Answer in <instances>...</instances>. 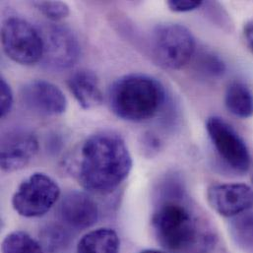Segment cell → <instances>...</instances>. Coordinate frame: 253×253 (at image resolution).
I'll list each match as a JSON object with an SVG mask.
<instances>
[{"mask_svg": "<svg viewBox=\"0 0 253 253\" xmlns=\"http://www.w3.org/2000/svg\"><path fill=\"white\" fill-rule=\"evenodd\" d=\"M34 6L53 22L65 19L70 13L69 6L63 1H36Z\"/></svg>", "mask_w": 253, "mask_h": 253, "instance_id": "d6986e66", "label": "cell"}, {"mask_svg": "<svg viewBox=\"0 0 253 253\" xmlns=\"http://www.w3.org/2000/svg\"><path fill=\"white\" fill-rule=\"evenodd\" d=\"M141 253H162V252H158V251H144Z\"/></svg>", "mask_w": 253, "mask_h": 253, "instance_id": "cb8c5ba5", "label": "cell"}, {"mask_svg": "<svg viewBox=\"0 0 253 253\" xmlns=\"http://www.w3.org/2000/svg\"><path fill=\"white\" fill-rule=\"evenodd\" d=\"M1 40L6 55L22 65L42 61L43 42L39 29L20 17L7 18L2 25Z\"/></svg>", "mask_w": 253, "mask_h": 253, "instance_id": "5b68a950", "label": "cell"}, {"mask_svg": "<svg viewBox=\"0 0 253 253\" xmlns=\"http://www.w3.org/2000/svg\"><path fill=\"white\" fill-rule=\"evenodd\" d=\"M244 35L246 39V42L249 46V48L252 50L253 53V20L249 22L244 29Z\"/></svg>", "mask_w": 253, "mask_h": 253, "instance_id": "603a6c76", "label": "cell"}, {"mask_svg": "<svg viewBox=\"0 0 253 253\" xmlns=\"http://www.w3.org/2000/svg\"><path fill=\"white\" fill-rule=\"evenodd\" d=\"M206 129L220 157L235 170L246 172L251 167V155L245 141L226 121L218 117L207 120Z\"/></svg>", "mask_w": 253, "mask_h": 253, "instance_id": "ba28073f", "label": "cell"}, {"mask_svg": "<svg viewBox=\"0 0 253 253\" xmlns=\"http://www.w3.org/2000/svg\"><path fill=\"white\" fill-rule=\"evenodd\" d=\"M202 1L198 0H170L168 1V6L174 12H189L198 9L202 5Z\"/></svg>", "mask_w": 253, "mask_h": 253, "instance_id": "7402d4cb", "label": "cell"}, {"mask_svg": "<svg viewBox=\"0 0 253 253\" xmlns=\"http://www.w3.org/2000/svg\"></svg>", "mask_w": 253, "mask_h": 253, "instance_id": "d4e9b609", "label": "cell"}, {"mask_svg": "<svg viewBox=\"0 0 253 253\" xmlns=\"http://www.w3.org/2000/svg\"><path fill=\"white\" fill-rule=\"evenodd\" d=\"M58 215L66 227L85 230L97 223L100 213L96 201L88 193L73 190L60 200Z\"/></svg>", "mask_w": 253, "mask_h": 253, "instance_id": "7c38bea8", "label": "cell"}, {"mask_svg": "<svg viewBox=\"0 0 253 253\" xmlns=\"http://www.w3.org/2000/svg\"><path fill=\"white\" fill-rule=\"evenodd\" d=\"M132 157L122 136L102 131L88 137L81 145L76 175L89 192L108 194L128 177Z\"/></svg>", "mask_w": 253, "mask_h": 253, "instance_id": "6da1fadb", "label": "cell"}, {"mask_svg": "<svg viewBox=\"0 0 253 253\" xmlns=\"http://www.w3.org/2000/svg\"><path fill=\"white\" fill-rule=\"evenodd\" d=\"M41 240L44 252L57 253L68 246L69 234L59 225H49L42 232Z\"/></svg>", "mask_w": 253, "mask_h": 253, "instance_id": "e0dca14e", "label": "cell"}, {"mask_svg": "<svg viewBox=\"0 0 253 253\" xmlns=\"http://www.w3.org/2000/svg\"><path fill=\"white\" fill-rule=\"evenodd\" d=\"M180 198L178 193L170 194L156 208L152 218L156 238L170 253H189L197 248L207 252L212 240L201 233L196 217Z\"/></svg>", "mask_w": 253, "mask_h": 253, "instance_id": "7a4b0ae2", "label": "cell"}, {"mask_svg": "<svg viewBox=\"0 0 253 253\" xmlns=\"http://www.w3.org/2000/svg\"><path fill=\"white\" fill-rule=\"evenodd\" d=\"M3 253H45L41 243L29 234L16 231L6 236L2 242Z\"/></svg>", "mask_w": 253, "mask_h": 253, "instance_id": "2e32d148", "label": "cell"}, {"mask_svg": "<svg viewBox=\"0 0 253 253\" xmlns=\"http://www.w3.org/2000/svg\"><path fill=\"white\" fill-rule=\"evenodd\" d=\"M21 100L28 110L42 117L61 116L68 106L64 93L45 80L26 83L21 89Z\"/></svg>", "mask_w": 253, "mask_h": 253, "instance_id": "9c48e42d", "label": "cell"}, {"mask_svg": "<svg viewBox=\"0 0 253 253\" xmlns=\"http://www.w3.org/2000/svg\"><path fill=\"white\" fill-rule=\"evenodd\" d=\"M153 55L165 68L177 70L187 64L195 52L191 32L179 24H163L154 30L151 39Z\"/></svg>", "mask_w": 253, "mask_h": 253, "instance_id": "277c9868", "label": "cell"}, {"mask_svg": "<svg viewBox=\"0 0 253 253\" xmlns=\"http://www.w3.org/2000/svg\"><path fill=\"white\" fill-rule=\"evenodd\" d=\"M14 103V96L10 85L1 77L0 80V116L6 117L12 110Z\"/></svg>", "mask_w": 253, "mask_h": 253, "instance_id": "ffe728a7", "label": "cell"}, {"mask_svg": "<svg viewBox=\"0 0 253 253\" xmlns=\"http://www.w3.org/2000/svg\"><path fill=\"white\" fill-rule=\"evenodd\" d=\"M43 52L42 62L50 69L63 70L73 66L80 57L81 46L75 34L62 25L49 24L41 31Z\"/></svg>", "mask_w": 253, "mask_h": 253, "instance_id": "52a82bcc", "label": "cell"}, {"mask_svg": "<svg viewBox=\"0 0 253 253\" xmlns=\"http://www.w3.org/2000/svg\"><path fill=\"white\" fill-rule=\"evenodd\" d=\"M121 242L118 234L109 228L89 232L78 243L77 253H120Z\"/></svg>", "mask_w": 253, "mask_h": 253, "instance_id": "5bb4252c", "label": "cell"}, {"mask_svg": "<svg viewBox=\"0 0 253 253\" xmlns=\"http://www.w3.org/2000/svg\"><path fill=\"white\" fill-rule=\"evenodd\" d=\"M108 100L112 113L119 119L142 123L158 114L165 102V90L153 77L133 73L112 84Z\"/></svg>", "mask_w": 253, "mask_h": 253, "instance_id": "3957f363", "label": "cell"}, {"mask_svg": "<svg viewBox=\"0 0 253 253\" xmlns=\"http://www.w3.org/2000/svg\"><path fill=\"white\" fill-rule=\"evenodd\" d=\"M207 199L214 211L224 217H236L253 207V189L244 183L215 184Z\"/></svg>", "mask_w": 253, "mask_h": 253, "instance_id": "8fae6325", "label": "cell"}, {"mask_svg": "<svg viewBox=\"0 0 253 253\" xmlns=\"http://www.w3.org/2000/svg\"><path fill=\"white\" fill-rule=\"evenodd\" d=\"M199 63H200L202 71L209 75H212V76L222 74L225 69L223 62L213 54L203 55V57Z\"/></svg>", "mask_w": 253, "mask_h": 253, "instance_id": "44dd1931", "label": "cell"}, {"mask_svg": "<svg viewBox=\"0 0 253 253\" xmlns=\"http://www.w3.org/2000/svg\"><path fill=\"white\" fill-rule=\"evenodd\" d=\"M39 151V141L34 133L24 129H14L2 136L0 163L5 172H13L26 168Z\"/></svg>", "mask_w": 253, "mask_h": 253, "instance_id": "30bf717a", "label": "cell"}, {"mask_svg": "<svg viewBox=\"0 0 253 253\" xmlns=\"http://www.w3.org/2000/svg\"><path fill=\"white\" fill-rule=\"evenodd\" d=\"M225 103L228 111L238 118L249 119L253 116V93L243 83L236 82L228 87Z\"/></svg>", "mask_w": 253, "mask_h": 253, "instance_id": "9a60e30c", "label": "cell"}, {"mask_svg": "<svg viewBox=\"0 0 253 253\" xmlns=\"http://www.w3.org/2000/svg\"><path fill=\"white\" fill-rule=\"evenodd\" d=\"M234 239L244 249L253 253V215L243 216L232 227Z\"/></svg>", "mask_w": 253, "mask_h": 253, "instance_id": "ac0fdd59", "label": "cell"}, {"mask_svg": "<svg viewBox=\"0 0 253 253\" xmlns=\"http://www.w3.org/2000/svg\"><path fill=\"white\" fill-rule=\"evenodd\" d=\"M67 85L84 110H92L103 104L104 95L98 76L88 69L75 71L67 80Z\"/></svg>", "mask_w": 253, "mask_h": 253, "instance_id": "4fadbf2b", "label": "cell"}, {"mask_svg": "<svg viewBox=\"0 0 253 253\" xmlns=\"http://www.w3.org/2000/svg\"><path fill=\"white\" fill-rule=\"evenodd\" d=\"M60 197L57 182L42 172L26 178L12 197L14 210L25 218H38L46 214Z\"/></svg>", "mask_w": 253, "mask_h": 253, "instance_id": "8992f818", "label": "cell"}]
</instances>
